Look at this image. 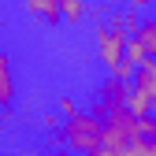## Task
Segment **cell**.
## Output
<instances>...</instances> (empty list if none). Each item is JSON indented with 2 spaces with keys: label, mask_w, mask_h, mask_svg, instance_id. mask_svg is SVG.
<instances>
[{
  "label": "cell",
  "mask_w": 156,
  "mask_h": 156,
  "mask_svg": "<svg viewBox=\"0 0 156 156\" xmlns=\"http://www.w3.org/2000/svg\"><path fill=\"white\" fill-rule=\"evenodd\" d=\"M101 141H104V119L101 115H93V112L67 115V123H63V145H67V152L89 156V152L101 149Z\"/></svg>",
  "instance_id": "6da1fadb"
},
{
  "label": "cell",
  "mask_w": 156,
  "mask_h": 156,
  "mask_svg": "<svg viewBox=\"0 0 156 156\" xmlns=\"http://www.w3.org/2000/svg\"><path fill=\"white\" fill-rule=\"evenodd\" d=\"M23 4H26V11L37 19V23H60V19H63V11H60V0H23Z\"/></svg>",
  "instance_id": "7a4b0ae2"
},
{
  "label": "cell",
  "mask_w": 156,
  "mask_h": 156,
  "mask_svg": "<svg viewBox=\"0 0 156 156\" xmlns=\"http://www.w3.org/2000/svg\"><path fill=\"white\" fill-rule=\"evenodd\" d=\"M11 101H15V78H11V63L4 48H0V108H8Z\"/></svg>",
  "instance_id": "3957f363"
},
{
  "label": "cell",
  "mask_w": 156,
  "mask_h": 156,
  "mask_svg": "<svg viewBox=\"0 0 156 156\" xmlns=\"http://www.w3.org/2000/svg\"><path fill=\"white\" fill-rule=\"evenodd\" d=\"M141 41V48H145V56L149 60H156V19H141L138 23V34H134Z\"/></svg>",
  "instance_id": "277c9868"
},
{
  "label": "cell",
  "mask_w": 156,
  "mask_h": 156,
  "mask_svg": "<svg viewBox=\"0 0 156 156\" xmlns=\"http://www.w3.org/2000/svg\"><path fill=\"white\" fill-rule=\"evenodd\" d=\"M60 11H63V23H78L86 15V4L82 0H60Z\"/></svg>",
  "instance_id": "5b68a950"
},
{
  "label": "cell",
  "mask_w": 156,
  "mask_h": 156,
  "mask_svg": "<svg viewBox=\"0 0 156 156\" xmlns=\"http://www.w3.org/2000/svg\"><path fill=\"white\" fill-rule=\"evenodd\" d=\"M149 4V0H130V8H145Z\"/></svg>",
  "instance_id": "8992f818"
},
{
  "label": "cell",
  "mask_w": 156,
  "mask_h": 156,
  "mask_svg": "<svg viewBox=\"0 0 156 156\" xmlns=\"http://www.w3.org/2000/svg\"><path fill=\"white\" fill-rule=\"evenodd\" d=\"M52 156H74V152H52Z\"/></svg>",
  "instance_id": "52a82bcc"
},
{
  "label": "cell",
  "mask_w": 156,
  "mask_h": 156,
  "mask_svg": "<svg viewBox=\"0 0 156 156\" xmlns=\"http://www.w3.org/2000/svg\"><path fill=\"white\" fill-rule=\"evenodd\" d=\"M0 156H4V152H0Z\"/></svg>",
  "instance_id": "ba28073f"
}]
</instances>
